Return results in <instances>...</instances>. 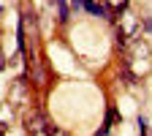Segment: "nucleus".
<instances>
[{"label": "nucleus", "mask_w": 152, "mask_h": 136, "mask_svg": "<svg viewBox=\"0 0 152 136\" xmlns=\"http://www.w3.org/2000/svg\"><path fill=\"white\" fill-rule=\"evenodd\" d=\"M139 136H147V120L139 117Z\"/></svg>", "instance_id": "1"}]
</instances>
